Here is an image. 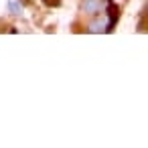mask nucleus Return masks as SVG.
<instances>
[{
  "label": "nucleus",
  "mask_w": 148,
  "mask_h": 148,
  "mask_svg": "<svg viewBox=\"0 0 148 148\" xmlns=\"http://www.w3.org/2000/svg\"><path fill=\"white\" fill-rule=\"evenodd\" d=\"M110 29H112V23H110V18L95 21V23H91V25L87 27V31H89V33H108Z\"/></svg>",
  "instance_id": "2"
},
{
  "label": "nucleus",
  "mask_w": 148,
  "mask_h": 148,
  "mask_svg": "<svg viewBox=\"0 0 148 148\" xmlns=\"http://www.w3.org/2000/svg\"><path fill=\"white\" fill-rule=\"evenodd\" d=\"M8 10H10V14L21 16L23 14V4L18 2V0H8Z\"/></svg>",
  "instance_id": "3"
},
{
  "label": "nucleus",
  "mask_w": 148,
  "mask_h": 148,
  "mask_svg": "<svg viewBox=\"0 0 148 148\" xmlns=\"http://www.w3.org/2000/svg\"><path fill=\"white\" fill-rule=\"evenodd\" d=\"M25 2H27V4H29V2H31V0H25Z\"/></svg>",
  "instance_id": "5"
},
{
  "label": "nucleus",
  "mask_w": 148,
  "mask_h": 148,
  "mask_svg": "<svg viewBox=\"0 0 148 148\" xmlns=\"http://www.w3.org/2000/svg\"><path fill=\"white\" fill-rule=\"evenodd\" d=\"M43 2H45L47 6H59V4H61V0H43Z\"/></svg>",
  "instance_id": "4"
},
{
  "label": "nucleus",
  "mask_w": 148,
  "mask_h": 148,
  "mask_svg": "<svg viewBox=\"0 0 148 148\" xmlns=\"http://www.w3.org/2000/svg\"><path fill=\"white\" fill-rule=\"evenodd\" d=\"M108 8V0H81V10L89 16L101 14Z\"/></svg>",
  "instance_id": "1"
}]
</instances>
